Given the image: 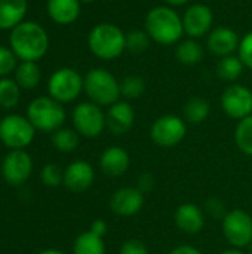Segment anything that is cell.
Returning <instances> with one entry per match:
<instances>
[{
	"label": "cell",
	"mask_w": 252,
	"mask_h": 254,
	"mask_svg": "<svg viewBox=\"0 0 252 254\" xmlns=\"http://www.w3.org/2000/svg\"><path fill=\"white\" fill-rule=\"evenodd\" d=\"M184 34L190 39H201L211 33L214 24V12L208 4L195 3L190 4L183 13Z\"/></svg>",
	"instance_id": "cell-13"
},
{
	"label": "cell",
	"mask_w": 252,
	"mask_h": 254,
	"mask_svg": "<svg viewBox=\"0 0 252 254\" xmlns=\"http://www.w3.org/2000/svg\"><path fill=\"white\" fill-rule=\"evenodd\" d=\"M33 167V158L25 149L9 150L1 161L0 173L7 185L21 186L31 177Z\"/></svg>",
	"instance_id": "cell-11"
},
{
	"label": "cell",
	"mask_w": 252,
	"mask_h": 254,
	"mask_svg": "<svg viewBox=\"0 0 252 254\" xmlns=\"http://www.w3.org/2000/svg\"><path fill=\"white\" fill-rule=\"evenodd\" d=\"M71 121L73 128L77 131L79 135L85 138H97L107 128L105 112L102 110L101 106L92 101L79 103L73 109Z\"/></svg>",
	"instance_id": "cell-8"
},
{
	"label": "cell",
	"mask_w": 252,
	"mask_h": 254,
	"mask_svg": "<svg viewBox=\"0 0 252 254\" xmlns=\"http://www.w3.org/2000/svg\"><path fill=\"white\" fill-rule=\"evenodd\" d=\"M80 4L82 3L79 0H48L46 9L53 22L59 25H68L79 18Z\"/></svg>",
	"instance_id": "cell-20"
},
{
	"label": "cell",
	"mask_w": 252,
	"mask_h": 254,
	"mask_svg": "<svg viewBox=\"0 0 252 254\" xmlns=\"http://www.w3.org/2000/svg\"><path fill=\"white\" fill-rule=\"evenodd\" d=\"M27 0H0V30H12L24 21Z\"/></svg>",
	"instance_id": "cell-21"
},
{
	"label": "cell",
	"mask_w": 252,
	"mask_h": 254,
	"mask_svg": "<svg viewBox=\"0 0 252 254\" xmlns=\"http://www.w3.org/2000/svg\"><path fill=\"white\" fill-rule=\"evenodd\" d=\"M79 134L74 128H59L50 135L52 146L61 153H71L79 147Z\"/></svg>",
	"instance_id": "cell-27"
},
{
	"label": "cell",
	"mask_w": 252,
	"mask_h": 254,
	"mask_svg": "<svg viewBox=\"0 0 252 254\" xmlns=\"http://www.w3.org/2000/svg\"><path fill=\"white\" fill-rule=\"evenodd\" d=\"M247 253L252 254V243L250 244V246H248V247H247Z\"/></svg>",
	"instance_id": "cell-43"
},
{
	"label": "cell",
	"mask_w": 252,
	"mask_h": 254,
	"mask_svg": "<svg viewBox=\"0 0 252 254\" xmlns=\"http://www.w3.org/2000/svg\"><path fill=\"white\" fill-rule=\"evenodd\" d=\"M235 143L247 156H252V115L238 121L235 128Z\"/></svg>",
	"instance_id": "cell-29"
},
{
	"label": "cell",
	"mask_w": 252,
	"mask_h": 254,
	"mask_svg": "<svg viewBox=\"0 0 252 254\" xmlns=\"http://www.w3.org/2000/svg\"><path fill=\"white\" fill-rule=\"evenodd\" d=\"M144 30L153 42L165 46L177 45L184 36L183 18L174 7L168 4L154 6L147 12Z\"/></svg>",
	"instance_id": "cell-2"
},
{
	"label": "cell",
	"mask_w": 252,
	"mask_h": 254,
	"mask_svg": "<svg viewBox=\"0 0 252 254\" xmlns=\"http://www.w3.org/2000/svg\"><path fill=\"white\" fill-rule=\"evenodd\" d=\"M168 254H203V253H202L199 249L193 247V246H187V244H184V246H178V247L172 249V250H171Z\"/></svg>",
	"instance_id": "cell-39"
},
{
	"label": "cell",
	"mask_w": 252,
	"mask_h": 254,
	"mask_svg": "<svg viewBox=\"0 0 252 254\" xmlns=\"http://www.w3.org/2000/svg\"><path fill=\"white\" fill-rule=\"evenodd\" d=\"M21 100V88L10 77H0V107L13 109Z\"/></svg>",
	"instance_id": "cell-28"
},
{
	"label": "cell",
	"mask_w": 252,
	"mask_h": 254,
	"mask_svg": "<svg viewBox=\"0 0 252 254\" xmlns=\"http://www.w3.org/2000/svg\"><path fill=\"white\" fill-rule=\"evenodd\" d=\"M95 182L94 167L83 159L73 161L64 170V186L71 192H85Z\"/></svg>",
	"instance_id": "cell-15"
},
{
	"label": "cell",
	"mask_w": 252,
	"mask_h": 254,
	"mask_svg": "<svg viewBox=\"0 0 252 254\" xmlns=\"http://www.w3.org/2000/svg\"><path fill=\"white\" fill-rule=\"evenodd\" d=\"M107 128L114 135H123L131 131L135 122L134 107L126 100H119L105 112Z\"/></svg>",
	"instance_id": "cell-17"
},
{
	"label": "cell",
	"mask_w": 252,
	"mask_h": 254,
	"mask_svg": "<svg viewBox=\"0 0 252 254\" xmlns=\"http://www.w3.org/2000/svg\"><path fill=\"white\" fill-rule=\"evenodd\" d=\"M9 45L21 61L37 63L49 49V36L39 22L22 21L10 30Z\"/></svg>",
	"instance_id": "cell-1"
},
{
	"label": "cell",
	"mask_w": 252,
	"mask_h": 254,
	"mask_svg": "<svg viewBox=\"0 0 252 254\" xmlns=\"http://www.w3.org/2000/svg\"><path fill=\"white\" fill-rule=\"evenodd\" d=\"M238 57L241 58V61L247 68L252 70V30L241 39L238 48Z\"/></svg>",
	"instance_id": "cell-35"
},
{
	"label": "cell",
	"mask_w": 252,
	"mask_h": 254,
	"mask_svg": "<svg viewBox=\"0 0 252 254\" xmlns=\"http://www.w3.org/2000/svg\"><path fill=\"white\" fill-rule=\"evenodd\" d=\"M73 254H105L104 238L91 231L82 232L73 243Z\"/></svg>",
	"instance_id": "cell-25"
},
{
	"label": "cell",
	"mask_w": 252,
	"mask_h": 254,
	"mask_svg": "<svg viewBox=\"0 0 252 254\" xmlns=\"http://www.w3.org/2000/svg\"><path fill=\"white\" fill-rule=\"evenodd\" d=\"M83 91L86 92L89 101L104 107H110L119 101L120 95V82L105 68L97 67L91 68L83 77Z\"/></svg>",
	"instance_id": "cell-4"
},
{
	"label": "cell",
	"mask_w": 252,
	"mask_h": 254,
	"mask_svg": "<svg viewBox=\"0 0 252 254\" xmlns=\"http://www.w3.org/2000/svg\"><path fill=\"white\" fill-rule=\"evenodd\" d=\"M40 180L48 188H58L64 185V170L56 164H46L40 170Z\"/></svg>",
	"instance_id": "cell-32"
},
{
	"label": "cell",
	"mask_w": 252,
	"mask_h": 254,
	"mask_svg": "<svg viewBox=\"0 0 252 254\" xmlns=\"http://www.w3.org/2000/svg\"><path fill=\"white\" fill-rule=\"evenodd\" d=\"M36 131L27 116L10 113L0 119V141L9 150L28 147L36 137Z\"/></svg>",
	"instance_id": "cell-6"
},
{
	"label": "cell",
	"mask_w": 252,
	"mask_h": 254,
	"mask_svg": "<svg viewBox=\"0 0 252 254\" xmlns=\"http://www.w3.org/2000/svg\"><path fill=\"white\" fill-rule=\"evenodd\" d=\"M175 58L184 65H195L203 58V48L196 39H186L177 43Z\"/></svg>",
	"instance_id": "cell-24"
},
{
	"label": "cell",
	"mask_w": 252,
	"mask_h": 254,
	"mask_svg": "<svg viewBox=\"0 0 252 254\" xmlns=\"http://www.w3.org/2000/svg\"><path fill=\"white\" fill-rule=\"evenodd\" d=\"M239 43H241L239 34L230 27L212 28L211 33L208 34V40H206V46H208L209 52L220 58L233 55V52L238 51Z\"/></svg>",
	"instance_id": "cell-18"
},
{
	"label": "cell",
	"mask_w": 252,
	"mask_h": 254,
	"mask_svg": "<svg viewBox=\"0 0 252 254\" xmlns=\"http://www.w3.org/2000/svg\"><path fill=\"white\" fill-rule=\"evenodd\" d=\"M187 134V122L177 115H163L150 127V138L159 147H174L180 144Z\"/></svg>",
	"instance_id": "cell-10"
},
{
	"label": "cell",
	"mask_w": 252,
	"mask_h": 254,
	"mask_svg": "<svg viewBox=\"0 0 252 254\" xmlns=\"http://www.w3.org/2000/svg\"><path fill=\"white\" fill-rule=\"evenodd\" d=\"M211 113V104L208 100L202 97H193L187 100V103L183 107L184 121L192 125H199L205 122L209 118Z\"/></svg>",
	"instance_id": "cell-23"
},
{
	"label": "cell",
	"mask_w": 252,
	"mask_h": 254,
	"mask_svg": "<svg viewBox=\"0 0 252 254\" xmlns=\"http://www.w3.org/2000/svg\"><path fill=\"white\" fill-rule=\"evenodd\" d=\"M16 55L10 48L0 45V77H6L9 73L15 71L16 68Z\"/></svg>",
	"instance_id": "cell-33"
},
{
	"label": "cell",
	"mask_w": 252,
	"mask_h": 254,
	"mask_svg": "<svg viewBox=\"0 0 252 254\" xmlns=\"http://www.w3.org/2000/svg\"><path fill=\"white\" fill-rule=\"evenodd\" d=\"M129 165L131 156L120 146H110L100 156V168L108 177L123 176L129 170Z\"/></svg>",
	"instance_id": "cell-19"
},
{
	"label": "cell",
	"mask_w": 252,
	"mask_h": 254,
	"mask_svg": "<svg viewBox=\"0 0 252 254\" xmlns=\"http://www.w3.org/2000/svg\"><path fill=\"white\" fill-rule=\"evenodd\" d=\"M110 1H114V0H110Z\"/></svg>",
	"instance_id": "cell-45"
},
{
	"label": "cell",
	"mask_w": 252,
	"mask_h": 254,
	"mask_svg": "<svg viewBox=\"0 0 252 254\" xmlns=\"http://www.w3.org/2000/svg\"><path fill=\"white\" fill-rule=\"evenodd\" d=\"M146 92V80L138 74H129L120 82V95L129 101L137 100Z\"/></svg>",
	"instance_id": "cell-30"
},
{
	"label": "cell",
	"mask_w": 252,
	"mask_h": 254,
	"mask_svg": "<svg viewBox=\"0 0 252 254\" xmlns=\"http://www.w3.org/2000/svg\"><path fill=\"white\" fill-rule=\"evenodd\" d=\"M37 254H65V253H64V252H61V250H56V249H46V250L39 252Z\"/></svg>",
	"instance_id": "cell-42"
},
{
	"label": "cell",
	"mask_w": 252,
	"mask_h": 254,
	"mask_svg": "<svg viewBox=\"0 0 252 254\" xmlns=\"http://www.w3.org/2000/svg\"><path fill=\"white\" fill-rule=\"evenodd\" d=\"M220 254H248L247 252H244V250H241V249H227V250H224V252H221Z\"/></svg>",
	"instance_id": "cell-41"
},
{
	"label": "cell",
	"mask_w": 252,
	"mask_h": 254,
	"mask_svg": "<svg viewBox=\"0 0 252 254\" xmlns=\"http://www.w3.org/2000/svg\"><path fill=\"white\" fill-rule=\"evenodd\" d=\"M144 207V193L138 188H120L110 198V210L119 217H132Z\"/></svg>",
	"instance_id": "cell-14"
},
{
	"label": "cell",
	"mask_w": 252,
	"mask_h": 254,
	"mask_svg": "<svg viewBox=\"0 0 252 254\" xmlns=\"http://www.w3.org/2000/svg\"><path fill=\"white\" fill-rule=\"evenodd\" d=\"M91 232H94L95 235L104 238L108 232V223L102 219H95L92 223H91V228H89Z\"/></svg>",
	"instance_id": "cell-38"
},
{
	"label": "cell",
	"mask_w": 252,
	"mask_h": 254,
	"mask_svg": "<svg viewBox=\"0 0 252 254\" xmlns=\"http://www.w3.org/2000/svg\"><path fill=\"white\" fill-rule=\"evenodd\" d=\"M244 68L245 65L238 55H229V57L220 58L217 64V74L221 80L233 83L242 76Z\"/></svg>",
	"instance_id": "cell-26"
},
{
	"label": "cell",
	"mask_w": 252,
	"mask_h": 254,
	"mask_svg": "<svg viewBox=\"0 0 252 254\" xmlns=\"http://www.w3.org/2000/svg\"><path fill=\"white\" fill-rule=\"evenodd\" d=\"M25 116L37 131L50 134L62 128L67 118L64 106L49 95L34 98L28 104Z\"/></svg>",
	"instance_id": "cell-5"
},
{
	"label": "cell",
	"mask_w": 252,
	"mask_h": 254,
	"mask_svg": "<svg viewBox=\"0 0 252 254\" xmlns=\"http://www.w3.org/2000/svg\"><path fill=\"white\" fill-rule=\"evenodd\" d=\"M83 91V77L82 74L71 68L62 67L53 71L48 80V92L49 97L56 100L61 104L73 103L79 98Z\"/></svg>",
	"instance_id": "cell-7"
},
{
	"label": "cell",
	"mask_w": 252,
	"mask_h": 254,
	"mask_svg": "<svg viewBox=\"0 0 252 254\" xmlns=\"http://www.w3.org/2000/svg\"><path fill=\"white\" fill-rule=\"evenodd\" d=\"M153 186H154V177H153V174L144 173V174H141V176L138 177V186H137V188H138L143 193L150 192V190L153 189Z\"/></svg>",
	"instance_id": "cell-37"
},
{
	"label": "cell",
	"mask_w": 252,
	"mask_h": 254,
	"mask_svg": "<svg viewBox=\"0 0 252 254\" xmlns=\"http://www.w3.org/2000/svg\"><path fill=\"white\" fill-rule=\"evenodd\" d=\"M91 52L104 61H113L126 51V33L116 24L100 22L88 36Z\"/></svg>",
	"instance_id": "cell-3"
},
{
	"label": "cell",
	"mask_w": 252,
	"mask_h": 254,
	"mask_svg": "<svg viewBox=\"0 0 252 254\" xmlns=\"http://www.w3.org/2000/svg\"><path fill=\"white\" fill-rule=\"evenodd\" d=\"M119 254H149V249L141 240L131 238L120 246Z\"/></svg>",
	"instance_id": "cell-36"
},
{
	"label": "cell",
	"mask_w": 252,
	"mask_h": 254,
	"mask_svg": "<svg viewBox=\"0 0 252 254\" xmlns=\"http://www.w3.org/2000/svg\"><path fill=\"white\" fill-rule=\"evenodd\" d=\"M15 82L21 89H34L42 79L40 68L34 61H21L15 68Z\"/></svg>",
	"instance_id": "cell-22"
},
{
	"label": "cell",
	"mask_w": 252,
	"mask_h": 254,
	"mask_svg": "<svg viewBox=\"0 0 252 254\" xmlns=\"http://www.w3.org/2000/svg\"><path fill=\"white\" fill-rule=\"evenodd\" d=\"M226 241L233 249H247L252 243V216L245 210L235 208L227 211L221 220Z\"/></svg>",
	"instance_id": "cell-9"
},
{
	"label": "cell",
	"mask_w": 252,
	"mask_h": 254,
	"mask_svg": "<svg viewBox=\"0 0 252 254\" xmlns=\"http://www.w3.org/2000/svg\"><path fill=\"white\" fill-rule=\"evenodd\" d=\"M150 36L146 30L134 28L126 33V51L131 54H143L150 46Z\"/></svg>",
	"instance_id": "cell-31"
},
{
	"label": "cell",
	"mask_w": 252,
	"mask_h": 254,
	"mask_svg": "<svg viewBox=\"0 0 252 254\" xmlns=\"http://www.w3.org/2000/svg\"><path fill=\"white\" fill-rule=\"evenodd\" d=\"M223 112L236 121L245 119L252 115V91L241 83L229 85L221 94Z\"/></svg>",
	"instance_id": "cell-12"
},
{
	"label": "cell",
	"mask_w": 252,
	"mask_h": 254,
	"mask_svg": "<svg viewBox=\"0 0 252 254\" xmlns=\"http://www.w3.org/2000/svg\"><path fill=\"white\" fill-rule=\"evenodd\" d=\"M203 211L209 217L218 219V220H223L224 216L227 214V208H226L224 201L220 199V198H217V196H212V198L206 199V202L203 205Z\"/></svg>",
	"instance_id": "cell-34"
},
{
	"label": "cell",
	"mask_w": 252,
	"mask_h": 254,
	"mask_svg": "<svg viewBox=\"0 0 252 254\" xmlns=\"http://www.w3.org/2000/svg\"><path fill=\"white\" fill-rule=\"evenodd\" d=\"M174 223L181 232L187 235H198L203 231L206 223L205 211L193 202H184L175 210Z\"/></svg>",
	"instance_id": "cell-16"
},
{
	"label": "cell",
	"mask_w": 252,
	"mask_h": 254,
	"mask_svg": "<svg viewBox=\"0 0 252 254\" xmlns=\"http://www.w3.org/2000/svg\"><path fill=\"white\" fill-rule=\"evenodd\" d=\"M168 6L171 7H175V6H183V4H187L190 0H163Z\"/></svg>",
	"instance_id": "cell-40"
},
{
	"label": "cell",
	"mask_w": 252,
	"mask_h": 254,
	"mask_svg": "<svg viewBox=\"0 0 252 254\" xmlns=\"http://www.w3.org/2000/svg\"><path fill=\"white\" fill-rule=\"evenodd\" d=\"M80 3H92V1H95V0H79Z\"/></svg>",
	"instance_id": "cell-44"
}]
</instances>
